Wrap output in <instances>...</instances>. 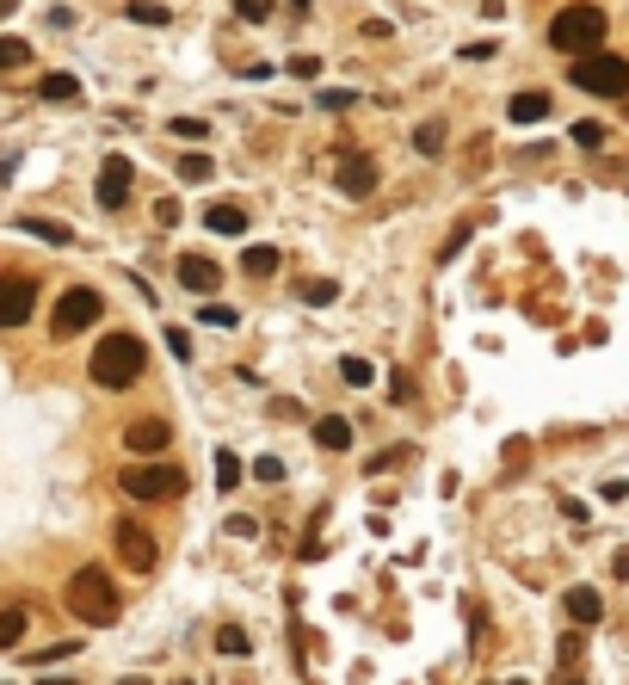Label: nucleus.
<instances>
[{"mask_svg": "<svg viewBox=\"0 0 629 685\" xmlns=\"http://www.w3.org/2000/svg\"><path fill=\"white\" fill-rule=\"evenodd\" d=\"M253 476H259V482H278V476H284V463H278V457H259V463H253Z\"/></svg>", "mask_w": 629, "mask_h": 685, "instance_id": "32", "label": "nucleus"}, {"mask_svg": "<svg viewBox=\"0 0 629 685\" xmlns=\"http://www.w3.org/2000/svg\"><path fill=\"white\" fill-rule=\"evenodd\" d=\"M31 62V44L25 38H0V68H25Z\"/></svg>", "mask_w": 629, "mask_h": 685, "instance_id": "25", "label": "nucleus"}, {"mask_svg": "<svg viewBox=\"0 0 629 685\" xmlns=\"http://www.w3.org/2000/svg\"><path fill=\"white\" fill-rule=\"evenodd\" d=\"M31 309H37V284L0 272V328H19V321H31Z\"/></svg>", "mask_w": 629, "mask_h": 685, "instance_id": "7", "label": "nucleus"}, {"mask_svg": "<svg viewBox=\"0 0 629 685\" xmlns=\"http://www.w3.org/2000/svg\"><path fill=\"white\" fill-rule=\"evenodd\" d=\"M118 562H124V568H136V574L155 568V537H148L136 519H124V525H118Z\"/></svg>", "mask_w": 629, "mask_h": 685, "instance_id": "9", "label": "nucleus"}, {"mask_svg": "<svg viewBox=\"0 0 629 685\" xmlns=\"http://www.w3.org/2000/svg\"><path fill=\"white\" fill-rule=\"evenodd\" d=\"M204 321H210V328H235V309H222V303H210V309H204Z\"/></svg>", "mask_w": 629, "mask_h": 685, "instance_id": "33", "label": "nucleus"}, {"mask_svg": "<svg viewBox=\"0 0 629 685\" xmlns=\"http://www.w3.org/2000/svg\"><path fill=\"white\" fill-rule=\"evenodd\" d=\"M167 346H173V358H192V340H185V328H167Z\"/></svg>", "mask_w": 629, "mask_h": 685, "instance_id": "36", "label": "nucleus"}, {"mask_svg": "<svg viewBox=\"0 0 629 685\" xmlns=\"http://www.w3.org/2000/svg\"><path fill=\"white\" fill-rule=\"evenodd\" d=\"M216 648H222V655H247L253 642H247V630H241V624H222V630H216Z\"/></svg>", "mask_w": 629, "mask_h": 685, "instance_id": "24", "label": "nucleus"}, {"mask_svg": "<svg viewBox=\"0 0 629 685\" xmlns=\"http://www.w3.org/2000/svg\"><path fill=\"white\" fill-rule=\"evenodd\" d=\"M235 482H241V463H235V451H216V488H222V494H235Z\"/></svg>", "mask_w": 629, "mask_h": 685, "instance_id": "23", "label": "nucleus"}, {"mask_svg": "<svg viewBox=\"0 0 629 685\" xmlns=\"http://www.w3.org/2000/svg\"><path fill=\"white\" fill-rule=\"evenodd\" d=\"M179 685H192V679H179Z\"/></svg>", "mask_w": 629, "mask_h": 685, "instance_id": "41", "label": "nucleus"}, {"mask_svg": "<svg viewBox=\"0 0 629 685\" xmlns=\"http://www.w3.org/2000/svg\"><path fill=\"white\" fill-rule=\"evenodd\" d=\"M37 99H50V105H74V99H81V81H74V75H44V81H37Z\"/></svg>", "mask_w": 629, "mask_h": 685, "instance_id": "15", "label": "nucleus"}, {"mask_svg": "<svg viewBox=\"0 0 629 685\" xmlns=\"http://www.w3.org/2000/svg\"><path fill=\"white\" fill-rule=\"evenodd\" d=\"M118 488L130 500H173V494H185V470L179 463H130L118 476Z\"/></svg>", "mask_w": 629, "mask_h": 685, "instance_id": "5", "label": "nucleus"}, {"mask_svg": "<svg viewBox=\"0 0 629 685\" xmlns=\"http://www.w3.org/2000/svg\"><path fill=\"white\" fill-rule=\"evenodd\" d=\"M179 284H185V291H198V297H210L216 284H222V266L204 260V254H185V260H179Z\"/></svg>", "mask_w": 629, "mask_h": 685, "instance_id": "12", "label": "nucleus"}, {"mask_svg": "<svg viewBox=\"0 0 629 685\" xmlns=\"http://www.w3.org/2000/svg\"><path fill=\"white\" fill-rule=\"evenodd\" d=\"M235 13L259 25V19H272V0H235Z\"/></svg>", "mask_w": 629, "mask_h": 685, "instance_id": "29", "label": "nucleus"}, {"mask_svg": "<svg viewBox=\"0 0 629 685\" xmlns=\"http://www.w3.org/2000/svg\"><path fill=\"white\" fill-rule=\"evenodd\" d=\"M303 297H309L315 309H327V303H333V297H340V291H333V284H327V278H309V284H303Z\"/></svg>", "mask_w": 629, "mask_h": 685, "instance_id": "27", "label": "nucleus"}, {"mask_svg": "<svg viewBox=\"0 0 629 685\" xmlns=\"http://www.w3.org/2000/svg\"><path fill=\"white\" fill-rule=\"evenodd\" d=\"M549 118V93H518L512 99V124H543Z\"/></svg>", "mask_w": 629, "mask_h": 685, "instance_id": "19", "label": "nucleus"}, {"mask_svg": "<svg viewBox=\"0 0 629 685\" xmlns=\"http://www.w3.org/2000/svg\"><path fill=\"white\" fill-rule=\"evenodd\" d=\"M438 142H444V124H420V130H414V149H420V155H438Z\"/></svg>", "mask_w": 629, "mask_h": 685, "instance_id": "26", "label": "nucleus"}, {"mask_svg": "<svg viewBox=\"0 0 629 685\" xmlns=\"http://www.w3.org/2000/svg\"><path fill=\"white\" fill-rule=\"evenodd\" d=\"M25 636V605H7V611H0V648H13Z\"/></svg>", "mask_w": 629, "mask_h": 685, "instance_id": "20", "label": "nucleus"}, {"mask_svg": "<svg viewBox=\"0 0 629 685\" xmlns=\"http://www.w3.org/2000/svg\"><path fill=\"white\" fill-rule=\"evenodd\" d=\"M173 136H192L198 142L204 136V118H173Z\"/></svg>", "mask_w": 629, "mask_h": 685, "instance_id": "35", "label": "nucleus"}, {"mask_svg": "<svg viewBox=\"0 0 629 685\" xmlns=\"http://www.w3.org/2000/svg\"><path fill=\"white\" fill-rule=\"evenodd\" d=\"M568 81L586 87V93H599V99H617V93H629V62L611 56V50H586V56H574Z\"/></svg>", "mask_w": 629, "mask_h": 685, "instance_id": "4", "label": "nucleus"}, {"mask_svg": "<svg viewBox=\"0 0 629 685\" xmlns=\"http://www.w3.org/2000/svg\"><path fill=\"white\" fill-rule=\"evenodd\" d=\"M599 38H605V13H599V7H586V0H574V7H562V13L549 19V44H555V50H568V56L599 50Z\"/></svg>", "mask_w": 629, "mask_h": 685, "instance_id": "3", "label": "nucleus"}, {"mask_svg": "<svg viewBox=\"0 0 629 685\" xmlns=\"http://www.w3.org/2000/svg\"><path fill=\"white\" fill-rule=\"evenodd\" d=\"M278 266H284L278 247H247V254H241V272H247V278H272Z\"/></svg>", "mask_w": 629, "mask_h": 685, "instance_id": "17", "label": "nucleus"}, {"mask_svg": "<svg viewBox=\"0 0 629 685\" xmlns=\"http://www.w3.org/2000/svg\"><path fill=\"white\" fill-rule=\"evenodd\" d=\"M124 685H148V679H142V673H130V679H124Z\"/></svg>", "mask_w": 629, "mask_h": 685, "instance_id": "39", "label": "nucleus"}, {"mask_svg": "<svg viewBox=\"0 0 629 685\" xmlns=\"http://www.w3.org/2000/svg\"><path fill=\"white\" fill-rule=\"evenodd\" d=\"M99 309H105V297H99V291H87V284H74V291H62V297H56L50 334H56V340H68V334H87L93 321H99Z\"/></svg>", "mask_w": 629, "mask_h": 685, "instance_id": "6", "label": "nucleus"}, {"mask_svg": "<svg viewBox=\"0 0 629 685\" xmlns=\"http://www.w3.org/2000/svg\"><path fill=\"white\" fill-rule=\"evenodd\" d=\"M518 685H525V679H518Z\"/></svg>", "mask_w": 629, "mask_h": 685, "instance_id": "42", "label": "nucleus"}, {"mask_svg": "<svg viewBox=\"0 0 629 685\" xmlns=\"http://www.w3.org/2000/svg\"><path fill=\"white\" fill-rule=\"evenodd\" d=\"M352 99H358V93H346V87H327V93H321V105H327V112H346Z\"/></svg>", "mask_w": 629, "mask_h": 685, "instance_id": "31", "label": "nucleus"}, {"mask_svg": "<svg viewBox=\"0 0 629 685\" xmlns=\"http://www.w3.org/2000/svg\"><path fill=\"white\" fill-rule=\"evenodd\" d=\"M142 365H148V352H142L136 334H105L93 346V383L99 389H130L142 377Z\"/></svg>", "mask_w": 629, "mask_h": 685, "instance_id": "2", "label": "nucleus"}, {"mask_svg": "<svg viewBox=\"0 0 629 685\" xmlns=\"http://www.w3.org/2000/svg\"><path fill=\"white\" fill-rule=\"evenodd\" d=\"M568 618H574V624H599V618H605V599L586 593V587H574V593H568Z\"/></svg>", "mask_w": 629, "mask_h": 685, "instance_id": "16", "label": "nucleus"}, {"mask_svg": "<svg viewBox=\"0 0 629 685\" xmlns=\"http://www.w3.org/2000/svg\"><path fill=\"white\" fill-rule=\"evenodd\" d=\"M210 173H216V167H210V155H179V179H185V186H204Z\"/></svg>", "mask_w": 629, "mask_h": 685, "instance_id": "21", "label": "nucleus"}, {"mask_svg": "<svg viewBox=\"0 0 629 685\" xmlns=\"http://www.w3.org/2000/svg\"><path fill=\"white\" fill-rule=\"evenodd\" d=\"M68 611H74V618H81V624H118V587H111V574L105 568H74V581H68Z\"/></svg>", "mask_w": 629, "mask_h": 685, "instance_id": "1", "label": "nucleus"}, {"mask_svg": "<svg viewBox=\"0 0 629 685\" xmlns=\"http://www.w3.org/2000/svg\"><path fill=\"white\" fill-rule=\"evenodd\" d=\"M315 445H327V451H346V445H352V426H346L340 414H327V420H315Z\"/></svg>", "mask_w": 629, "mask_h": 685, "instance_id": "18", "label": "nucleus"}, {"mask_svg": "<svg viewBox=\"0 0 629 685\" xmlns=\"http://www.w3.org/2000/svg\"><path fill=\"white\" fill-rule=\"evenodd\" d=\"M130 179H136V167H130L124 155H111V161L99 167V204H105V210H124V204H130Z\"/></svg>", "mask_w": 629, "mask_h": 685, "instance_id": "10", "label": "nucleus"}, {"mask_svg": "<svg viewBox=\"0 0 629 685\" xmlns=\"http://www.w3.org/2000/svg\"><path fill=\"white\" fill-rule=\"evenodd\" d=\"M333 186H340L346 198H370L377 192V167H370V155H340V167H333Z\"/></svg>", "mask_w": 629, "mask_h": 685, "instance_id": "8", "label": "nucleus"}, {"mask_svg": "<svg viewBox=\"0 0 629 685\" xmlns=\"http://www.w3.org/2000/svg\"><path fill=\"white\" fill-rule=\"evenodd\" d=\"M130 19H142V25H167V7H148V0H130Z\"/></svg>", "mask_w": 629, "mask_h": 685, "instance_id": "28", "label": "nucleus"}, {"mask_svg": "<svg viewBox=\"0 0 629 685\" xmlns=\"http://www.w3.org/2000/svg\"><path fill=\"white\" fill-rule=\"evenodd\" d=\"M74 648H81V642H56V648H44V655H31V661L44 667V661H62V655H74Z\"/></svg>", "mask_w": 629, "mask_h": 685, "instance_id": "37", "label": "nucleus"}, {"mask_svg": "<svg viewBox=\"0 0 629 685\" xmlns=\"http://www.w3.org/2000/svg\"><path fill=\"white\" fill-rule=\"evenodd\" d=\"M574 142H580V149H599V142H605V124H574Z\"/></svg>", "mask_w": 629, "mask_h": 685, "instance_id": "30", "label": "nucleus"}, {"mask_svg": "<svg viewBox=\"0 0 629 685\" xmlns=\"http://www.w3.org/2000/svg\"><path fill=\"white\" fill-rule=\"evenodd\" d=\"M340 377L352 389H364V383H377V365H370V358H340Z\"/></svg>", "mask_w": 629, "mask_h": 685, "instance_id": "22", "label": "nucleus"}, {"mask_svg": "<svg viewBox=\"0 0 629 685\" xmlns=\"http://www.w3.org/2000/svg\"><path fill=\"white\" fill-rule=\"evenodd\" d=\"M19 229L37 235V241H50V247H68V241H74V229H68V223H50V216H19Z\"/></svg>", "mask_w": 629, "mask_h": 685, "instance_id": "13", "label": "nucleus"}, {"mask_svg": "<svg viewBox=\"0 0 629 685\" xmlns=\"http://www.w3.org/2000/svg\"><path fill=\"white\" fill-rule=\"evenodd\" d=\"M7 13H13V0H0V19H7Z\"/></svg>", "mask_w": 629, "mask_h": 685, "instance_id": "40", "label": "nucleus"}, {"mask_svg": "<svg viewBox=\"0 0 629 685\" xmlns=\"http://www.w3.org/2000/svg\"><path fill=\"white\" fill-rule=\"evenodd\" d=\"M124 445H130L136 457H161V451L173 445V432H167V420H130V426H124Z\"/></svg>", "mask_w": 629, "mask_h": 685, "instance_id": "11", "label": "nucleus"}, {"mask_svg": "<svg viewBox=\"0 0 629 685\" xmlns=\"http://www.w3.org/2000/svg\"><path fill=\"white\" fill-rule=\"evenodd\" d=\"M155 223H161V229H173V223H179V204H173V198H161V204H155Z\"/></svg>", "mask_w": 629, "mask_h": 685, "instance_id": "34", "label": "nucleus"}, {"mask_svg": "<svg viewBox=\"0 0 629 685\" xmlns=\"http://www.w3.org/2000/svg\"><path fill=\"white\" fill-rule=\"evenodd\" d=\"M389 383H395V402H414V377H407V371H395Z\"/></svg>", "mask_w": 629, "mask_h": 685, "instance_id": "38", "label": "nucleus"}, {"mask_svg": "<svg viewBox=\"0 0 629 685\" xmlns=\"http://www.w3.org/2000/svg\"><path fill=\"white\" fill-rule=\"evenodd\" d=\"M204 223H210V235H241V229H247V210H241V204H210Z\"/></svg>", "mask_w": 629, "mask_h": 685, "instance_id": "14", "label": "nucleus"}]
</instances>
